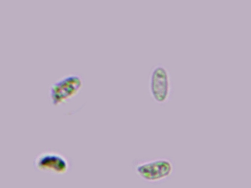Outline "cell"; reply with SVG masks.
<instances>
[{
  "label": "cell",
  "mask_w": 251,
  "mask_h": 188,
  "mask_svg": "<svg viewBox=\"0 0 251 188\" xmlns=\"http://www.w3.org/2000/svg\"><path fill=\"white\" fill-rule=\"evenodd\" d=\"M135 173L143 180L157 183L170 177L174 171V164L168 158L136 160L133 163Z\"/></svg>",
  "instance_id": "6da1fadb"
},
{
  "label": "cell",
  "mask_w": 251,
  "mask_h": 188,
  "mask_svg": "<svg viewBox=\"0 0 251 188\" xmlns=\"http://www.w3.org/2000/svg\"><path fill=\"white\" fill-rule=\"evenodd\" d=\"M81 76L75 73L65 75L50 87L49 95L54 105H58L70 99L77 94L83 86Z\"/></svg>",
  "instance_id": "7a4b0ae2"
},
{
  "label": "cell",
  "mask_w": 251,
  "mask_h": 188,
  "mask_svg": "<svg viewBox=\"0 0 251 188\" xmlns=\"http://www.w3.org/2000/svg\"><path fill=\"white\" fill-rule=\"evenodd\" d=\"M149 88L151 97L158 104L168 101L171 92L170 73L165 66L156 65L150 73Z\"/></svg>",
  "instance_id": "3957f363"
},
{
  "label": "cell",
  "mask_w": 251,
  "mask_h": 188,
  "mask_svg": "<svg viewBox=\"0 0 251 188\" xmlns=\"http://www.w3.org/2000/svg\"><path fill=\"white\" fill-rule=\"evenodd\" d=\"M35 167L41 171L55 174H65L70 169L67 157L55 151H44L35 158Z\"/></svg>",
  "instance_id": "277c9868"
}]
</instances>
